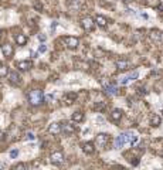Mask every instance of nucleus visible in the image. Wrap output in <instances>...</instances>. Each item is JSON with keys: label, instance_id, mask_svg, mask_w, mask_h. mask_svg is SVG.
Returning <instances> with one entry per match:
<instances>
[{"label": "nucleus", "instance_id": "9", "mask_svg": "<svg viewBox=\"0 0 163 170\" xmlns=\"http://www.w3.org/2000/svg\"><path fill=\"white\" fill-rule=\"evenodd\" d=\"M1 52H3V55L6 58H12V55H13V46L9 44V43H4L1 46Z\"/></svg>", "mask_w": 163, "mask_h": 170}, {"label": "nucleus", "instance_id": "12", "mask_svg": "<svg viewBox=\"0 0 163 170\" xmlns=\"http://www.w3.org/2000/svg\"><path fill=\"white\" fill-rule=\"evenodd\" d=\"M102 85H104V88L106 89V92L108 94H111V95H116L118 94V89H116V86L112 84H108L106 81H102Z\"/></svg>", "mask_w": 163, "mask_h": 170}, {"label": "nucleus", "instance_id": "28", "mask_svg": "<svg viewBox=\"0 0 163 170\" xmlns=\"http://www.w3.org/2000/svg\"><path fill=\"white\" fill-rule=\"evenodd\" d=\"M125 1H132V0H125Z\"/></svg>", "mask_w": 163, "mask_h": 170}, {"label": "nucleus", "instance_id": "11", "mask_svg": "<svg viewBox=\"0 0 163 170\" xmlns=\"http://www.w3.org/2000/svg\"><path fill=\"white\" fill-rule=\"evenodd\" d=\"M10 82L13 85H16V86H18V85L21 84V77H20L18 72H16V71L10 72Z\"/></svg>", "mask_w": 163, "mask_h": 170}, {"label": "nucleus", "instance_id": "15", "mask_svg": "<svg viewBox=\"0 0 163 170\" xmlns=\"http://www.w3.org/2000/svg\"><path fill=\"white\" fill-rule=\"evenodd\" d=\"M61 126H63V131H64L65 135H71V133H74V132H75V128H74V125H71V123H68V122L63 123Z\"/></svg>", "mask_w": 163, "mask_h": 170}, {"label": "nucleus", "instance_id": "2", "mask_svg": "<svg viewBox=\"0 0 163 170\" xmlns=\"http://www.w3.org/2000/svg\"><path fill=\"white\" fill-rule=\"evenodd\" d=\"M130 136H132V133H130V132L121 133V135L115 139V148H116V149H122L126 143H129V142H130Z\"/></svg>", "mask_w": 163, "mask_h": 170}, {"label": "nucleus", "instance_id": "1", "mask_svg": "<svg viewBox=\"0 0 163 170\" xmlns=\"http://www.w3.org/2000/svg\"><path fill=\"white\" fill-rule=\"evenodd\" d=\"M27 99L30 102V105H33V106H40L44 102V94L40 89H31L27 94Z\"/></svg>", "mask_w": 163, "mask_h": 170}, {"label": "nucleus", "instance_id": "17", "mask_svg": "<svg viewBox=\"0 0 163 170\" xmlns=\"http://www.w3.org/2000/svg\"><path fill=\"white\" fill-rule=\"evenodd\" d=\"M95 23H97L99 27H106V24H108V21H106V18L104 16H101V14H98L95 16Z\"/></svg>", "mask_w": 163, "mask_h": 170}, {"label": "nucleus", "instance_id": "6", "mask_svg": "<svg viewBox=\"0 0 163 170\" xmlns=\"http://www.w3.org/2000/svg\"><path fill=\"white\" fill-rule=\"evenodd\" d=\"M138 77H139V71H133V72L128 74L126 77L121 78L119 82H121V85H126V84H129V82H132V81H135V80H138Z\"/></svg>", "mask_w": 163, "mask_h": 170}, {"label": "nucleus", "instance_id": "7", "mask_svg": "<svg viewBox=\"0 0 163 170\" xmlns=\"http://www.w3.org/2000/svg\"><path fill=\"white\" fill-rule=\"evenodd\" d=\"M94 24H95V21H94L91 17H84L81 20V26L85 31H91V30L94 29Z\"/></svg>", "mask_w": 163, "mask_h": 170}, {"label": "nucleus", "instance_id": "19", "mask_svg": "<svg viewBox=\"0 0 163 170\" xmlns=\"http://www.w3.org/2000/svg\"><path fill=\"white\" fill-rule=\"evenodd\" d=\"M72 120H74V122H82V120H84V112H81V111L74 112V114H72Z\"/></svg>", "mask_w": 163, "mask_h": 170}, {"label": "nucleus", "instance_id": "23", "mask_svg": "<svg viewBox=\"0 0 163 170\" xmlns=\"http://www.w3.org/2000/svg\"><path fill=\"white\" fill-rule=\"evenodd\" d=\"M152 125L153 126H159L160 125V116H158V115L152 116Z\"/></svg>", "mask_w": 163, "mask_h": 170}, {"label": "nucleus", "instance_id": "18", "mask_svg": "<svg viewBox=\"0 0 163 170\" xmlns=\"http://www.w3.org/2000/svg\"><path fill=\"white\" fill-rule=\"evenodd\" d=\"M16 43H17V46H26V43H27V37H26L24 34H17L16 35Z\"/></svg>", "mask_w": 163, "mask_h": 170}, {"label": "nucleus", "instance_id": "16", "mask_svg": "<svg viewBox=\"0 0 163 170\" xmlns=\"http://www.w3.org/2000/svg\"><path fill=\"white\" fill-rule=\"evenodd\" d=\"M122 118V111L121 109H114L112 114H111V120L112 122H119Z\"/></svg>", "mask_w": 163, "mask_h": 170}, {"label": "nucleus", "instance_id": "4", "mask_svg": "<svg viewBox=\"0 0 163 170\" xmlns=\"http://www.w3.org/2000/svg\"><path fill=\"white\" fill-rule=\"evenodd\" d=\"M50 160H51V163L54 166H61L64 163V154H63V152H54L51 153Z\"/></svg>", "mask_w": 163, "mask_h": 170}, {"label": "nucleus", "instance_id": "14", "mask_svg": "<svg viewBox=\"0 0 163 170\" xmlns=\"http://www.w3.org/2000/svg\"><path fill=\"white\" fill-rule=\"evenodd\" d=\"M150 38L153 41H163V33L159 30H152L150 31Z\"/></svg>", "mask_w": 163, "mask_h": 170}, {"label": "nucleus", "instance_id": "25", "mask_svg": "<svg viewBox=\"0 0 163 170\" xmlns=\"http://www.w3.org/2000/svg\"><path fill=\"white\" fill-rule=\"evenodd\" d=\"M14 169H26V165L24 163H18V165L14 166Z\"/></svg>", "mask_w": 163, "mask_h": 170}, {"label": "nucleus", "instance_id": "24", "mask_svg": "<svg viewBox=\"0 0 163 170\" xmlns=\"http://www.w3.org/2000/svg\"><path fill=\"white\" fill-rule=\"evenodd\" d=\"M17 154H18V150H16V149H14V150H12V152H10V157H12V159H14V157H17Z\"/></svg>", "mask_w": 163, "mask_h": 170}, {"label": "nucleus", "instance_id": "8", "mask_svg": "<svg viewBox=\"0 0 163 170\" xmlns=\"http://www.w3.org/2000/svg\"><path fill=\"white\" fill-rule=\"evenodd\" d=\"M47 132H48L50 135H60V133L63 132V126H61V123L54 122V123H51V125L48 126Z\"/></svg>", "mask_w": 163, "mask_h": 170}, {"label": "nucleus", "instance_id": "21", "mask_svg": "<svg viewBox=\"0 0 163 170\" xmlns=\"http://www.w3.org/2000/svg\"><path fill=\"white\" fill-rule=\"evenodd\" d=\"M9 75V67L6 64H0V78H4Z\"/></svg>", "mask_w": 163, "mask_h": 170}, {"label": "nucleus", "instance_id": "20", "mask_svg": "<svg viewBox=\"0 0 163 170\" xmlns=\"http://www.w3.org/2000/svg\"><path fill=\"white\" fill-rule=\"evenodd\" d=\"M116 67H118V69H126L129 67V63L126 60H118L116 61Z\"/></svg>", "mask_w": 163, "mask_h": 170}, {"label": "nucleus", "instance_id": "26", "mask_svg": "<svg viewBox=\"0 0 163 170\" xmlns=\"http://www.w3.org/2000/svg\"><path fill=\"white\" fill-rule=\"evenodd\" d=\"M38 51H40V52H46V51H47V47H46V46H41V47L38 48Z\"/></svg>", "mask_w": 163, "mask_h": 170}, {"label": "nucleus", "instance_id": "13", "mask_svg": "<svg viewBox=\"0 0 163 170\" xmlns=\"http://www.w3.org/2000/svg\"><path fill=\"white\" fill-rule=\"evenodd\" d=\"M82 150L87 154H92L94 150H95V148H94L92 142H85V143H82Z\"/></svg>", "mask_w": 163, "mask_h": 170}, {"label": "nucleus", "instance_id": "27", "mask_svg": "<svg viewBox=\"0 0 163 170\" xmlns=\"http://www.w3.org/2000/svg\"><path fill=\"white\" fill-rule=\"evenodd\" d=\"M27 139H34V135L33 133H27Z\"/></svg>", "mask_w": 163, "mask_h": 170}, {"label": "nucleus", "instance_id": "5", "mask_svg": "<svg viewBox=\"0 0 163 170\" xmlns=\"http://www.w3.org/2000/svg\"><path fill=\"white\" fill-rule=\"evenodd\" d=\"M108 140H109V136L106 135V133H99L97 136V139H95V145H97V148H99V149H104L106 146Z\"/></svg>", "mask_w": 163, "mask_h": 170}, {"label": "nucleus", "instance_id": "10", "mask_svg": "<svg viewBox=\"0 0 163 170\" xmlns=\"http://www.w3.org/2000/svg\"><path fill=\"white\" fill-rule=\"evenodd\" d=\"M16 67L21 71H29L33 68V63L31 61H17L16 63Z\"/></svg>", "mask_w": 163, "mask_h": 170}, {"label": "nucleus", "instance_id": "3", "mask_svg": "<svg viewBox=\"0 0 163 170\" xmlns=\"http://www.w3.org/2000/svg\"><path fill=\"white\" fill-rule=\"evenodd\" d=\"M63 43H64L68 48H72V50H74V48H77V47L80 46V40H78L77 37H72V35L63 37Z\"/></svg>", "mask_w": 163, "mask_h": 170}, {"label": "nucleus", "instance_id": "22", "mask_svg": "<svg viewBox=\"0 0 163 170\" xmlns=\"http://www.w3.org/2000/svg\"><path fill=\"white\" fill-rule=\"evenodd\" d=\"M105 106H106V105H105L104 102H99V103H95V105H94V109L99 112V111H104V109H105Z\"/></svg>", "mask_w": 163, "mask_h": 170}]
</instances>
